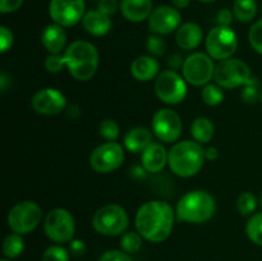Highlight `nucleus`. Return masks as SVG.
Listing matches in <instances>:
<instances>
[{
	"label": "nucleus",
	"instance_id": "obj_38",
	"mask_svg": "<svg viewBox=\"0 0 262 261\" xmlns=\"http://www.w3.org/2000/svg\"><path fill=\"white\" fill-rule=\"evenodd\" d=\"M99 261H133L129 253L123 250H109L100 256Z\"/></svg>",
	"mask_w": 262,
	"mask_h": 261
},
{
	"label": "nucleus",
	"instance_id": "obj_17",
	"mask_svg": "<svg viewBox=\"0 0 262 261\" xmlns=\"http://www.w3.org/2000/svg\"><path fill=\"white\" fill-rule=\"evenodd\" d=\"M169 151L163 143L152 142L143 153H141V163L145 171L148 173H160L168 164Z\"/></svg>",
	"mask_w": 262,
	"mask_h": 261
},
{
	"label": "nucleus",
	"instance_id": "obj_27",
	"mask_svg": "<svg viewBox=\"0 0 262 261\" xmlns=\"http://www.w3.org/2000/svg\"><path fill=\"white\" fill-rule=\"evenodd\" d=\"M246 234L251 242L262 247V211L251 215L246 224Z\"/></svg>",
	"mask_w": 262,
	"mask_h": 261
},
{
	"label": "nucleus",
	"instance_id": "obj_32",
	"mask_svg": "<svg viewBox=\"0 0 262 261\" xmlns=\"http://www.w3.org/2000/svg\"><path fill=\"white\" fill-rule=\"evenodd\" d=\"M99 133L106 141H117L119 137V125L115 120L105 119L100 123Z\"/></svg>",
	"mask_w": 262,
	"mask_h": 261
},
{
	"label": "nucleus",
	"instance_id": "obj_14",
	"mask_svg": "<svg viewBox=\"0 0 262 261\" xmlns=\"http://www.w3.org/2000/svg\"><path fill=\"white\" fill-rule=\"evenodd\" d=\"M49 14L56 25L72 27L83 19L86 14L84 0H51Z\"/></svg>",
	"mask_w": 262,
	"mask_h": 261
},
{
	"label": "nucleus",
	"instance_id": "obj_24",
	"mask_svg": "<svg viewBox=\"0 0 262 261\" xmlns=\"http://www.w3.org/2000/svg\"><path fill=\"white\" fill-rule=\"evenodd\" d=\"M191 135L199 143H209L215 135V125L209 118L199 117L192 122Z\"/></svg>",
	"mask_w": 262,
	"mask_h": 261
},
{
	"label": "nucleus",
	"instance_id": "obj_13",
	"mask_svg": "<svg viewBox=\"0 0 262 261\" xmlns=\"http://www.w3.org/2000/svg\"><path fill=\"white\" fill-rule=\"evenodd\" d=\"M151 127H152L154 136L165 143L176 142L181 137L183 129L181 117L176 110L170 107L159 109L154 114Z\"/></svg>",
	"mask_w": 262,
	"mask_h": 261
},
{
	"label": "nucleus",
	"instance_id": "obj_35",
	"mask_svg": "<svg viewBox=\"0 0 262 261\" xmlns=\"http://www.w3.org/2000/svg\"><path fill=\"white\" fill-rule=\"evenodd\" d=\"M146 48L150 55L152 56H161L164 55L166 50V42L161 36L151 35L146 41Z\"/></svg>",
	"mask_w": 262,
	"mask_h": 261
},
{
	"label": "nucleus",
	"instance_id": "obj_40",
	"mask_svg": "<svg viewBox=\"0 0 262 261\" xmlns=\"http://www.w3.org/2000/svg\"><path fill=\"white\" fill-rule=\"evenodd\" d=\"M23 4V0H0V12L3 14L17 12Z\"/></svg>",
	"mask_w": 262,
	"mask_h": 261
},
{
	"label": "nucleus",
	"instance_id": "obj_1",
	"mask_svg": "<svg viewBox=\"0 0 262 261\" xmlns=\"http://www.w3.org/2000/svg\"><path fill=\"white\" fill-rule=\"evenodd\" d=\"M176 216L168 202L151 200L138 209L135 217L136 230L148 242H164L173 232Z\"/></svg>",
	"mask_w": 262,
	"mask_h": 261
},
{
	"label": "nucleus",
	"instance_id": "obj_20",
	"mask_svg": "<svg viewBox=\"0 0 262 261\" xmlns=\"http://www.w3.org/2000/svg\"><path fill=\"white\" fill-rule=\"evenodd\" d=\"M41 42L49 54H63L67 45V32L63 26L51 23L43 28Z\"/></svg>",
	"mask_w": 262,
	"mask_h": 261
},
{
	"label": "nucleus",
	"instance_id": "obj_44",
	"mask_svg": "<svg viewBox=\"0 0 262 261\" xmlns=\"http://www.w3.org/2000/svg\"><path fill=\"white\" fill-rule=\"evenodd\" d=\"M205 156H206V160L214 161L219 158V151L214 146H209V147L205 148Z\"/></svg>",
	"mask_w": 262,
	"mask_h": 261
},
{
	"label": "nucleus",
	"instance_id": "obj_45",
	"mask_svg": "<svg viewBox=\"0 0 262 261\" xmlns=\"http://www.w3.org/2000/svg\"><path fill=\"white\" fill-rule=\"evenodd\" d=\"M173 3V7H176L177 9H186L191 4V0H171Z\"/></svg>",
	"mask_w": 262,
	"mask_h": 261
},
{
	"label": "nucleus",
	"instance_id": "obj_23",
	"mask_svg": "<svg viewBox=\"0 0 262 261\" xmlns=\"http://www.w3.org/2000/svg\"><path fill=\"white\" fill-rule=\"evenodd\" d=\"M152 135V130L146 127L132 128L124 136V147L130 153H143L154 142Z\"/></svg>",
	"mask_w": 262,
	"mask_h": 261
},
{
	"label": "nucleus",
	"instance_id": "obj_19",
	"mask_svg": "<svg viewBox=\"0 0 262 261\" xmlns=\"http://www.w3.org/2000/svg\"><path fill=\"white\" fill-rule=\"evenodd\" d=\"M130 74L140 82L152 81L160 74V64L152 55H140L130 64Z\"/></svg>",
	"mask_w": 262,
	"mask_h": 261
},
{
	"label": "nucleus",
	"instance_id": "obj_5",
	"mask_svg": "<svg viewBox=\"0 0 262 261\" xmlns=\"http://www.w3.org/2000/svg\"><path fill=\"white\" fill-rule=\"evenodd\" d=\"M129 225L127 211L118 204H107L96 210L92 216V227L99 234L115 237L125 233Z\"/></svg>",
	"mask_w": 262,
	"mask_h": 261
},
{
	"label": "nucleus",
	"instance_id": "obj_34",
	"mask_svg": "<svg viewBox=\"0 0 262 261\" xmlns=\"http://www.w3.org/2000/svg\"><path fill=\"white\" fill-rule=\"evenodd\" d=\"M41 261H69V252L61 246H50L45 250Z\"/></svg>",
	"mask_w": 262,
	"mask_h": 261
},
{
	"label": "nucleus",
	"instance_id": "obj_3",
	"mask_svg": "<svg viewBox=\"0 0 262 261\" xmlns=\"http://www.w3.org/2000/svg\"><path fill=\"white\" fill-rule=\"evenodd\" d=\"M205 160V148L197 141H179L169 150V168L182 178L196 176L204 166Z\"/></svg>",
	"mask_w": 262,
	"mask_h": 261
},
{
	"label": "nucleus",
	"instance_id": "obj_31",
	"mask_svg": "<svg viewBox=\"0 0 262 261\" xmlns=\"http://www.w3.org/2000/svg\"><path fill=\"white\" fill-rule=\"evenodd\" d=\"M261 90L258 89L257 78H252L247 84L242 87L241 91V99L246 104H255L257 100H260Z\"/></svg>",
	"mask_w": 262,
	"mask_h": 261
},
{
	"label": "nucleus",
	"instance_id": "obj_25",
	"mask_svg": "<svg viewBox=\"0 0 262 261\" xmlns=\"http://www.w3.org/2000/svg\"><path fill=\"white\" fill-rule=\"evenodd\" d=\"M258 5L256 0H235L233 4V13L235 19L242 23L251 22L257 14Z\"/></svg>",
	"mask_w": 262,
	"mask_h": 261
},
{
	"label": "nucleus",
	"instance_id": "obj_41",
	"mask_svg": "<svg viewBox=\"0 0 262 261\" xmlns=\"http://www.w3.org/2000/svg\"><path fill=\"white\" fill-rule=\"evenodd\" d=\"M234 19V13L233 10L229 9H222L216 14V22L217 26H225V27H230Z\"/></svg>",
	"mask_w": 262,
	"mask_h": 261
},
{
	"label": "nucleus",
	"instance_id": "obj_42",
	"mask_svg": "<svg viewBox=\"0 0 262 261\" xmlns=\"http://www.w3.org/2000/svg\"><path fill=\"white\" fill-rule=\"evenodd\" d=\"M69 251L73 256L79 257V256H83L84 252H86V245L81 240H72L71 245H69Z\"/></svg>",
	"mask_w": 262,
	"mask_h": 261
},
{
	"label": "nucleus",
	"instance_id": "obj_18",
	"mask_svg": "<svg viewBox=\"0 0 262 261\" xmlns=\"http://www.w3.org/2000/svg\"><path fill=\"white\" fill-rule=\"evenodd\" d=\"M154 8L152 0H122L120 13L127 20L133 23L143 22L148 19Z\"/></svg>",
	"mask_w": 262,
	"mask_h": 261
},
{
	"label": "nucleus",
	"instance_id": "obj_9",
	"mask_svg": "<svg viewBox=\"0 0 262 261\" xmlns=\"http://www.w3.org/2000/svg\"><path fill=\"white\" fill-rule=\"evenodd\" d=\"M205 45L212 59L222 61L234 55L238 48V36L232 27L215 26L207 33Z\"/></svg>",
	"mask_w": 262,
	"mask_h": 261
},
{
	"label": "nucleus",
	"instance_id": "obj_28",
	"mask_svg": "<svg viewBox=\"0 0 262 261\" xmlns=\"http://www.w3.org/2000/svg\"><path fill=\"white\" fill-rule=\"evenodd\" d=\"M224 96V89L220 87L219 84L209 83L202 87L201 90L202 101L209 105V106H216V105L222 104Z\"/></svg>",
	"mask_w": 262,
	"mask_h": 261
},
{
	"label": "nucleus",
	"instance_id": "obj_48",
	"mask_svg": "<svg viewBox=\"0 0 262 261\" xmlns=\"http://www.w3.org/2000/svg\"><path fill=\"white\" fill-rule=\"evenodd\" d=\"M260 100H261V102H262V89H261V95H260Z\"/></svg>",
	"mask_w": 262,
	"mask_h": 261
},
{
	"label": "nucleus",
	"instance_id": "obj_6",
	"mask_svg": "<svg viewBox=\"0 0 262 261\" xmlns=\"http://www.w3.org/2000/svg\"><path fill=\"white\" fill-rule=\"evenodd\" d=\"M214 79L216 84L227 90L243 87L252 79L251 69L246 61L229 58L219 61L215 67Z\"/></svg>",
	"mask_w": 262,
	"mask_h": 261
},
{
	"label": "nucleus",
	"instance_id": "obj_29",
	"mask_svg": "<svg viewBox=\"0 0 262 261\" xmlns=\"http://www.w3.org/2000/svg\"><path fill=\"white\" fill-rule=\"evenodd\" d=\"M143 237L140 233L136 232H125L120 237V248L127 253H136L142 247Z\"/></svg>",
	"mask_w": 262,
	"mask_h": 261
},
{
	"label": "nucleus",
	"instance_id": "obj_4",
	"mask_svg": "<svg viewBox=\"0 0 262 261\" xmlns=\"http://www.w3.org/2000/svg\"><path fill=\"white\" fill-rule=\"evenodd\" d=\"M216 201L214 196L204 189L189 191L178 201L176 207L177 219L188 224H202L214 216Z\"/></svg>",
	"mask_w": 262,
	"mask_h": 261
},
{
	"label": "nucleus",
	"instance_id": "obj_16",
	"mask_svg": "<svg viewBox=\"0 0 262 261\" xmlns=\"http://www.w3.org/2000/svg\"><path fill=\"white\" fill-rule=\"evenodd\" d=\"M31 106L37 114L56 115L60 114L67 106V99L63 92L54 87L41 89L33 95Z\"/></svg>",
	"mask_w": 262,
	"mask_h": 261
},
{
	"label": "nucleus",
	"instance_id": "obj_21",
	"mask_svg": "<svg viewBox=\"0 0 262 261\" xmlns=\"http://www.w3.org/2000/svg\"><path fill=\"white\" fill-rule=\"evenodd\" d=\"M204 38V31L201 26L194 22H187L181 25L176 32V41L181 49L186 51L199 48Z\"/></svg>",
	"mask_w": 262,
	"mask_h": 261
},
{
	"label": "nucleus",
	"instance_id": "obj_43",
	"mask_svg": "<svg viewBox=\"0 0 262 261\" xmlns=\"http://www.w3.org/2000/svg\"><path fill=\"white\" fill-rule=\"evenodd\" d=\"M183 58H182L179 54H173V55L169 56L168 59V67L171 69V71H176L177 69H182V67H183Z\"/></svg>",
	"mask_w": 262,
	"mask_h": 261
},
{
	"label": "nucleus",
	"instance_id": "obj_26",
	"mask_svg": "<svg viewBox=\"0 0 262 261\" xmlns=\"http://www.w3.org/2000/svg\"><path fill=\"white\" fill-rule=\"evenodd\" d=\"M25 250V241L22 235L17 233H10L3 241V253L7 258H17L22 255Z\"/></svg>",
	"mask_w": 262,
	"mask_h": 261
},
{
	"label": "nucleus",
	"instance_id": "obj_30",
	"mask_svg": "<svg viewBox=\"0 0 262 261\" xmlns=\"http://www.w3.org/2000/svg\"><path fill=\"white\" fill-rule=\"evenodd\" d=\"M257 197L252 192H242L237 200V209L243 216H250L253 215L256 207H257Z\"/></svg>",
	"mask_w": 262,
	"mask_h": 261
},
{
	"label": "nucleus",
	"instance_id": "obj_39",
	"mask_svg": "<svg viewBox=\"0 0 262 261\" xmlns=\"http://www.w3.org/2000/svg\"><path fill=\"white\" fill-rule=\"evenodd\" d=\"M97 10L112 17L118 10H120V3H118V0H99Z\"/></svg>",
	"mask_w": 262,
	"mask_h": 261
},
{
	"label": "nucleus",
	"instance_id": "obj_36",
	"mask_svg": "<svg viewBox=\"0 0 262 261\" xmlns=\"http://www.w3.org/2000/svg\"><path fill=\"white\" fill-rule=\"evenodd\" d=\"M45 68L50 73H60L64 68H67L63 54H49L45 60Z\"/></svg>",
	"mask_w": 262,
	"mask_h": 261
},
{
	"label": "nucleus",
	"instance_id": "obj_7",
	"mask_svg": "<svg viewBox=\"0 0 262 261\" xmlns=\"http://www.w3.org/2000/svg\"><path fill=\"white\" fill-rule=\"evenodd\" d=\"M42 219L40 205L33 201H22L10 209L8 214V227L17 234H28L33 232Z\"/></svg>",
	"mask_w": 262,
	"mask_h": 261
},
{
	"label": "nucleus",
	"instance_id": "obj_11",
	"mask_svg": "<svg viewBox=\"0 0 262 261\" xmlns=\"http://www.w3.org/2000/svg\"><path fill=\"white\" fill-rule=\"evenodd\" d=\"M214 59L205 53H193L184 59L182 67V76L187 83L193 86H206L215 73Z\"/></svg>",
	"mask_w": 262,
	"mask_h": 261
},
{
	"label": "nucleus",
	"instance_id": "obj_12",
	"mask_svg": "<svg viewBox=\"0 0 262 261\" xmlns=\"http://www.w3.org/2000/svg\"><path fill=\"white\" fill-rule=\"evenodd\" d=\"M124 161V148L117 141H106L90 155V165L96 173L106 174L117 170Z\"/></svg>",
	"mask_w": 262,
	"mask_h": 261
},
{
	"label": "nucleus",
	"instance_id": "obj_15",
	"mask_svg": "<svg viewBox=\"0 0 262 261\" xmlns=\"http://www.w3.org/2000/svg\"><path fill=\"white\" fill-rule=\"evenodd\" d=\"M182 25V15L173 5H160L148 17V30L152 35H170Z\"/></svg>",
	"mask_w": 262,
	"mask_h": 261
},
{
	"label": "nucleus",
	"instance_id": "obj_22",
	"mask_svg": "<svg viewBox=\"0 0 262 261\" xmlns=\"http://www.w3.org/2000/svg\"><path fill=\"white\" fill-rule=\"evenodd\" d=\"M84 30L92 36H105L112 30V19L109 15L104 14L100 10H89L82 19Z\"/></svg>",
	"mask_w": 262,
	"mask_h": 261
},
{
	"label": "nucleus",
	"instance_id": "obj_37",
	"mask_svg": "<svg viewBox=\"0 0 262 261\" xmlns=\"http://www.w3.org/2000/svg\"><path fill=\"white\" fill-rule=\"evenodd\" d=\"M13 42H14V37H13V32L5 26L0 27V51L3 54L9 51L12 49Z\"/></svg>",
	"mask_w": 262,
	"mask_h": 261
},
{
	"label": "nucleus",
	"instance_id": "obj_33",
	"mask_svg": "<svg viewBox=\"0 0 262 261\" xmlns=\"http://www.w3.org/2000/svg\"><path fill=\"white\" fill-rule=\"evenodd\" d=\"M248 40H250L251 46L256 53L262 55V19L253 23L248 32Z\"/></svg>",
	"mask_w": 262,
	"mask_h": 261
},
{
	"label": "nucleus",
	"instance_id": "obj_2",
	"mask_svg": "<svg viewBox=\"0 0 262 261\" xmlns=\"http://www.w3.org/2000/svg\"><path fill=\"white\" fill-rule=\"evenodd\" d=\"M63 55L69 74L77 81H89L99 68V51L89 41H73L67 46Z\"/></svg>",
	"mask_w": 262,
	"mask_h": 261
},
{
	"label": "nucleus",
	"instance_id": "obj_50",
	"mask_svg": "<svg viewBox=\"0 0 262 261\" xmlns=\"http://www.w3.org/2000/svg\"><path fill=\"white\" fill-rule=\"evenodd\" d=\"M96 2H99V0H96Z\"/></svg>",
	"mask_w": 262,
	"mask_h": 261
},
{
	"label": "nucleus",
	"instance_id": "obj_47",
	"mask_svg": "<svg viewBox=\"0 0 262 261\" xmlns=\"http://www.w3.org/2000/svg\"><path fill=\"white\" fill-rule=\"evenodd\" d=\"M0 261H10L9 258H3V260H0Z\"/></svg>",
	"mask_w": 262,
	"mask_h": 261
},
{
	"label": "nucleus",
	"instance_id": "obj_46",
	"mask_svg": "<svg viewBox=\"0 0 262 261\" xmlns=\"http://www.w3.org/2000/svg\"><path fill=\"white\" fill-rule=\"evenodd\" d=\"M201 3H212V2H216V0H199Z\"/></svg>",
	"mask_w": 262,
	"mask_h": 261
},
{
	"label": "nucleus",
	"instance_id": "obj_8",
	"mask_svg": "<svg viewBox=\"0 0 262 261\" xmlns=\"http://www.w3.org/2000/svg\"><path fill=\"white\" fill-rule=\"evenodd\" d=\"M46 237L55 243L71 242L76 233V222L69 210L56 207L49 211L43 222Z\"/></svg>",
	"mask_w": 262,
	"mask_h": 261
},
{
	"label": "nucleus",
	"instance_id": "obj_10",
	"mask_svg": "<svg viewBox=\"0 0 262 261\" xmlns=\"http://www.w3.org/2000/svg\"><path fill=\"white\" fill-rule=\"evenodd\" d=\"M154 90L156 96L165 104H181L187 96V81L176 71L166 69L155 78Z\"/></svg>",
	"mask_w": 262,
	"mask_h": 261
},
{
	"label": "nucleus",
	"instance_id": "obj_49",
	"mask_svg": "<svg viewBox=\"0 0 262 261\" xmlns=\"http://www.w3.org/2000/svg\"><path fill=\"white\" fill-rule=\"evenodd\" d=\"M260 205L262 206V194H261V199H260Z\"/></svg>",
	"mask_w": 262,
	"mask_h": 261
}]
</instances>
